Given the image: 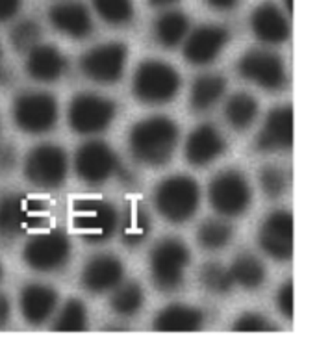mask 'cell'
<instances>
[{"label":"cell","mask_w":317,"mask_h":356,"mask_svg":"<svg viewBox=\"0 0 317 356\" xmlns=\"http://www.w3.org/2000/svg\"><path fill=\"white\" fill-rule=\"evenodd\" d=\"M227 93V80L221 74L208 72L200 74L191 83L189 91V108L195 113H206L211 108H216Z\"/></svg>","instance_id":"d4e9b609"},{"label":"cell","mask_w":317,"mask_h":356,"mask_svg":"<svg viewBox=\"0 0 317 356\" xmlns=\"http://www.w3.org/2000/svg\"><path fill=\"white\" fill-rule=\"evenodd\" d=\"M72 163L76 177L89 186H100L122 171L115 150L100 139H91L80 145V149L74 152Z\"/></svg>","instance_id":"8fae6325"},{"label":"cell","mask_w":317,"mask_h":356,"mask_svg":"<svg viewBox=\"0 0 317 356\" xmlns=\"http://www.w3.org/2000/svg\"><path fill=\"white\" fill-rule=\"evenodd\" d=\"M88 308L80 299H69L52 323L54 332H83L88 328Z\"/></svg>","instance_id":"1f68e13d"},{"label":"cell","mask_w":317,"mask_h":356,"mask_svg":"<svg viewBox=\"0 0 317 356\" xmlns=\"http://www.w3.org/2000/svg\"><path fill=\"white\" fill-rule=\"evenodd\" d=\"M43 202L17 193L0 197V241H13L43 219Z\"/></svg>","instance_id":"5bb4252c"},{"label":"cell","mask_w":317,"mask_h":356,"mask_svg":"<svg viewBox=\"0 0 317 356\" xmlns=\"http://www.w3.org/2000/svg\"><path fill=\"white\" fill-rule=\"evenodd\" d=\"M11 317V305L8 295L0 293V327H4Z\"/></svg>","instance_id":"b9f144b4"},{"label":"cell","mask_w":317,"mask_h":356,"mask_svg":"<svg viewBox=\"0 0 317 356\" xmlns=\"http://www.w3.org/2000/svg\"><path fill=\"white\" fill-rule=\"evenodd\" d=\"M22 8V0H0V22L11 21L19 15Z\"/></svg>","instance_id":"ab89813d"},{"label":"cell","mask_w":317,"mask_h":356,"mask_svg":"<svg viewBox=\"0 0 317 356\" xmlns=\"http://www.w3.org/2000/svg\"><path fill=\"white\" fill-rule=\"evenodd\" d=\"M199 280L202 288L211 295H228L234 289V280L230 275L228 266H222L219 261H206L204 266L200 267Z\"/></svg>","instance_id":"d6a6232c"},{"label":"cell","mask_w":317,"mask_h":356,"mask_svg":"<svg viewBox=\"0 0 317 356\" xmlns=\"http://www.w3.org/2000/svg\"><path fill=\"white\" fill-rule=\"evenodd\" d=\"M124 264L115 254H97L89 258L80 273V284L89 293H110L124 280Z\"/></svg>","instance_id":"d6986e66"},{"label":"cell","mask_w":317,"mask_h":356,"mask_svg":"<svg viewBox=\"0 0 317 356\" xmlns=\"http://www.w3.org/2000/svg\"><path fill=\"white\" fill-rule=\"evenodd\" d=\"M69 158L60 145L41 143L28 152L24 160V177L33 188L58 189L67 180Z\"/></svg>","instance_id":"52a82bcc"},{"label":"cell","mask_w":317,"mask_h":356,"mask_svg":"<svg viewBox=\"0 0 317 356\" xmlns=\"http://www.w3.org/2000/svg\"><path fill=\"white\" fill-rule=\"evenodd\" d=\"M19 308L26 323L44 325L58 310V291L47 284H26L19 295Z\"/></svg>","instance_id":"7402d4cb"},{"label":"cell","mask_w":317,"mask_h":356,"mask_svg":"<svg viewBox=\"0 0 317 356\" xmlns=\"http://www.w3.org/2000/svg\"><path fill=\"white\" fill-rule=\"evenodd\" d=\"M199 206L200 186L189 175H171L156 186V211L172 225H182L193 219Z\"/></svg>","instance_id":"7a4b0ae2"},{"label":"cell","mask_w":317,"mask_h":356,"mask_svg":"<svg viewBox=\"0 0 317 356\" xmlns=\"http://www.w3.org/2000/svg\"><path fill=\"white\" fill-rule=\"evenodd\" d=\"M67 56L54 44L39 43L26 54L28 76L41 83H52L67 72Z\"/></svg>","instance_id":"603a6c76"},{"label":"cell","mask_w":317,"mask_h":356,"mask_svg":"<svg viewBox=\"0 0 317 356\" xmlns=\"http://www.w3.org/2000/svg\"><path fill=\"white\" fill-rule=\"evenodd\" d=\"M121 213L115 206L102 199H82L74 204L72 221L86 241L104 243L119 230Z\"/></svg>","instance_id":"ba28073f"},{"label":"cell","mask_w":317,"mask_h":356,"mask_svg":"<svg viewBox=\"0 0 317 356\" xmlns=\"http://www.w3.org/2000/svg\"><path fill=\"white\" fill-rule=\"evenodd\" d=\"M60 106L54 95L47 91H26L13 102V121L24 134L41 136L56 127Z\"/></svg>","instance_id":"30bf717a"},{"label":"cell","mask_w":317,"mask_h":356,"mask_svg":"<svg viewBox=\"0 0 317 356\" xmlns=\"http://www.w3.org/2000/svg\"><path fill=\"white\" fill-rule=\"evenodd\" d=\"M204 310L199 306L172 302L156 314L152 328L158 332H197L204 327Z\"/></svg>","instance_id":"cb8c5ba5"},{"label":"cell","mask_w":317,"mask_h":356,"mask_svg":"<svg viewBox=\"0 0 317 356\" xmlns=\"http://www.w3.org/2000/svg\"><path fill=\"white\" fill-rule=\"evenodd\" d=\"M191 30L189 17L180 10H165L152 24V35L163 49H174L184 43Z\"/></svg>","instance_id":"484cf974"},{"label":"cell","mask_w":317,"mask_h":356,"mask_svg":"<svg viewBox=\"0 0 317 356\" xmlns=\"http://www.w3.org/2000/svg\"><path fill=\"white\" fill-rule=\"evenodd\" d=\"M234 238V227L225 217H210L197 228V243L208 252H219L230 245Z\"/></svg>","instance_id":"4dcf8cb0"},{"label":"cell","mask_w":317,"mask_h":356,"mask_svg":"<svg viewBox=\"0 0 317 356\" xmlns=\"http://www.w3.org/2000/svg\"><path fill=\"white\" fill-rule=\"evenodd\" d=\"M49 21L54 30L71 39H88L95 32L91 11L76 0H63L50 6Z\"/></svg>","instance_id":"ffe728a7"},{"label":"cell","mask_w":317,"mask_h":356,"mask_svg":"<svg viewBox=\"0 0 317 356\" xmlns=\"http://www.w3.org/2000/svg\"><path fill=\"white\" fill-rule=\"evenodd\" d=\"M230 38V30L222 24H200L184 39V58L191 65H210L227 49Z\"/></svg>","instance_id":"9a60e30c"},{"label":"cell","mask_w":317,"mask_h":356,"mask_svg":"<svg viewBox=\"0 0 317 356\" xmlns=\"http://www.w3.org/2000/svg\"><path fill=\"white\" fill-rule=\"evenodd\" d=\"M0 58H2V47H0Z\"/></svg>","instance_id":"bcb514c9"},{"label":"cell","mask_w":317,"mask_h":356,"mask_svg":"<svg viewBox=\"0 0 317 356\" xmlns=\"http://www.w3.org/2000/svg\"><path fill=\"white\" fill-rule=\"evenodd\" d=\"M182 78L172 65L160 60H145L132 78L133 97L147 106H161L177 99Z\"/></svg>","instance_id":"277c9868"},{"label":"cell","mask_w":317,"mask_h":356,"mask_svg":"<svg viewBox=\"0 0 317 356\" xmlns=\"http://www.w3.org/2000/svg\"><path fill=\"white\" fill-rule=\"evenodd\" d=\"M71 239L60 228L33 234L22 249V260L39 273L58 271L71 258Z\"/></svg>","instance_id":"9c48e42d"},{"label":"cell","mask_w":317,"mask_h":356,"mask_svg":"<svg viewBox=\"0 0 317 356\" xmlns=\"http://www.w3.org/2000/svg\"><path fill=\"white\" fill-rule=\"evenodd\" d=\"M210 206L225 219L243 216L252 202V186L247 175L238 169L217 172L208 184Z\"/></svg>","instance_id":"5b68a950"},{"label":"cell","mask_w":317,"mask_h":356,"mask_svg":"<svg viewBox=\"0 0 317 356\" xmlns=\"http://www.w3.org/2000/svg\"><path fill=\"white\" fill-rule=\"evenodd\" d=\"M256 150L271 154L293 147V108L277 106L269 110L254 139Z\"/></svg>","instance_id":"ac0fdd59"},{"label":"cell","mask_w":317,"mask_h":356,"mask_svg":"<svg viewBox=\"0 0 317 356\" xmlns=\"http://www.w3.org/2000/svg\"><path fill=\"white\" fill-rule=\"evenodd\" d=\"M258 245L275 261H289L293 256V216L275 210L263 217L258 228Z\"/></svg>","instance_id":"2e32d148"},{"label":"cell","mask_w":317,"mask_h":356,"mask_svg":"<svg viewBox=\"0 0 317 356\" xmlns=\"http://www.w3.org/2000/svg\"><path fill=\"white\" fill-rule=\"evenodd\" d=\"M145 305V291L141 284L122 280L110 291V308L119 317L138 316Z\"/></svg>","instance_id":"f546056e"},{"label":"cell","mask_w":317,"mask_h":356,"mask_svg":"<svg viewBox=\"0 0 317 356\" xmlns=\"http://www.w3.org/2000/svg\"><path fill=\"white\" fill-rule=\"evenodd\" d=\"M17 165V150L11 143H0V172H10Z\"/></svg>","instance_id":"f35d334b"},{"label":"cell","mask_w":317,"mask_h":356,"mask_svg":"<svg viewBox=\"0 0 317 356\" xmlns=\"http://www.w3.org/2000/svg\"><path fill=\"white\" fill-rule=\"evenodd\" d=\"M230 275H232L234 286H239L243 289H258L263 286L267 277L266 266L261 264L258 256L250 254V252H241L232 260V264L228 266Z\"/></svg>","instance_id":"f1b7e54d"},{"label":"cell","mask_w":317,"mask_h":356,"mask_svg":"<svg viewBox=\"0 0 317 356\" xmlns=\"http://www.w3.org/2000/svg\"><path fill=\"white\" fill-rule=\"evenodd\" d=\"M238 74L266 91H282L288 83V71L282 58L267 49L247 50L239 56Z\"/></svg>","instance_id":"7c38bea8"},{"label":"cell","mask_w":317,"mask_h":356,"mask_svg":"<svg viewBox=\"0 0 317 356\" xmlns=\"http://www.w3.org/2000/svg\"><path fill=\"white\" fill-rule=\"evenodd\" d=\"M43 38V30L39 26V22L32 19H22L11 28L10 43L15 52L19 54H28L33 47H38Z\"/></svg>","instance_id":"e575fe53"},{"label":"cell","mask_w":317,"mask_h":356,"mask_svg":"<svg viewBox=\"0 0 317 356\" xmlns=\"http://www.w3.org/2000/svg\"><path fill=\"white\" fill-rule=\"evenodd\" d=\"M95 13L111 26H127L133 21V0H91Z\"/></svg>","instance_id":"836d02e7"},{"label":"cell","mask_w":317,"mask_h":356,"mask_svg":"<svg viewBox=\"0 0 317 356\" xmlns=\"http://www.w3.org/2000/svg\"><path fill=\"white\" fill-rule=\"evenodd\" d=\"M204 4L211 8V10L232 11L234 8H238L239 0H204Z\"/></svg>","instance_id":"60d3db41"},{"label":"cell","mask_w":317,"mask_h":356,"mask_svg":"<svg viewBox=\"0 0 317 356\" xmlns=\"http://www.w3.org/2000/svg\"><path fill=\"white\" fill-rule=\"evenodd\" d=\"M222 113H225V121L228 122V127L232 128V130H236V132H245V130H249V128L256 122V119H258L260 104H258V100H256L250 93L238 91V93L230 95V97L225 100Z\"/></svg>","instance_id":"83f0119b"},{"label":"cell","mask_w":317,"mask_h":356,"mask_svg":"<svg viewBox=\"0 0 317 356\" xmlns=\"http://www.w3.org/2000/svg\"><path fill=\"white\" fill-rule=\"evenodd\" d=\"M117 117L115 100L99 93H78L72 97L67 122L74 134L97 136L111 127Z\"/></svg>","instance_id":"8992f818"},{"label":"cell","mask_w":317,"mask_h":356,"mask_svg":"<svg viewBox=\"0 0 317 356\" xmlns=\"http://www.w3.org/2000/svg\"><path fill=\"white\" fill-rule=\"evenodd\" d=\"M232 330L234 332H271V330H277V327L275 323H271L258 312H245L236 317Z\"/></svg>","instance_id":"8d00e7d4"},{"label":"cell","mask_w":317,"mask_h":356,"mask_svg":"<svg viewBox=\"0 0 317 356\" xmlns=\"http://www.w3.org/2000/svg\"><path fill=\"white\" fill-rule=\"evenodd\" d=\"M180 128L171 117L152 115L138 121L128 134V150L139 165L161 167L174 156Z\"/></svg>","instance_id":"6da1fadb"},{"label":"cell","mask_w":317,"mask_h":356,"mask_svg":"<svg viewBox=\"0 0 317 356\" xmlns=\"http://www.w3.org/2000/svg\"><path fill=\"white\" fill-rule=\"evenodd\" d=\"M2 275H4V269H2V264H0V278H2Z\"/></svg>","instance_id":"f6af8a7d"},{"label":"cell","mask_w":317,"mask_h":356,"mask_svg":"<svg viewBox=\"0 0 317 356\" xmlns=\"http://www.w3.org/2000/svg\"><path fill=\"white\" fill-rule=\"evenodd\" d=\"M117 232H121L122 245H127L128 249L139 247L152 232V219L149 210L141 202H132L124 211V216L119 219Z\"/></svg>","instance_id":"4316f807"},{"label":"cell","mask_w":317,"mask_h":356,"mask_svg":"<svg viewBox=\"0 0 317 356\" xmlns=\"http://www.w3.org/2000/svg\"><path fill=\"white\" fill-rule=\"evenodd\" d=\"M293 282L286 280L277 291V308L288 321H291L293 319Z\"/></svg>","instance_id":"74e56055"},{"label":"cell","mask_w":317,"mask_h":356,"mask_svg":"<svg viewBox=\"0 0 317 356\" xmlns=\"http://www.w3.org/2000/svg\"><path fill=\"white\" fill-rule=\"evenodd\" d=\"M128 47L121 41H108L89 49L80 58V71L95 83H115L124 74Z\"/></svg>","instance_id":"4fadbf2b"},{"label":"cell","mask_w":317,"mask_h":356,"mask_svg":"<svg viewBox=\"0 0 317 356\" xmlns=\"http://www.w3.org/2000/svg\"><path fill=\"white\" fill-rule=\"evenodd\" d=\"M284 6H286L288 15H291V13H293V0H284Z\"/></svg>","instance_id":"ee69618b"},{"label":"cell","mask_w":317,"mask_h":356,"mask_svg":"<svg viewBox=\"0 0 317 356\" xmlns=\"http://www.w3.org/2000/svg\"><path fill=\"white\" fill-rule=\"evenodd\" d=\"M191 261L189 247L178 238H161L149 254V273L154 288L172 293L186 282V269Z\"/></svg>","instance_id":"3957f363"},{"label":"cell","mask_w":317,"mask_h":356,"mask_svg":"<svg viewBox=\"0 0 317 356\" xmlns=\"http://www.w3.org/2000/svg\"><path fill=\"white\" fill-rule=\"evenodd\" d=\"M258 178H260L261 191H263V195H266L267 199H278V197H282L289 188V177L282 167H261Z\"/></svg>","instance_id":"d590c367"},{"label":"cell","mask_w":317,"mask_h":356,"mask_svg":"<svg viewBox=\"0 0 317 356\" xmlns=\"http://www.w3.org/2000/svg\"><path fill=\"white\" fill-rule=\"evenodd\" d=\"M180 0H149L150 8H158V10H167V8H171Z\"/></svg>","instance_id":"7bdbcfd3"},{"label":"cell","mask_w":317,"mask_h":356,"mask_svg":"<svg viewBox=\"0 0 317 356\" xmlns=\"http://www.w3.org/2000/svg\"><path fill=\"white\" fill-rule=\"evenodd\" d=\"M250 30L263 44H282L291 35L288 17L277 4L261 2L250 13Z\"/></svg>","instance_id":"44dd1931"},{"label":"cell","mask_w":317,"mask_h":356,"mask_svg":"<svg viewBox=\"0 0 317 356\" xmlns=\"http://www.w3.org/2000/svg\"><path fill=\"white\" fill-rule=\"evenodd\" d=\"M228 150V141L222 132L211 122L195 127L184 143V156L189 165L206 167L219 160Z\"/></svg>","instance_id":"e0dca14e"}]
</instances>
